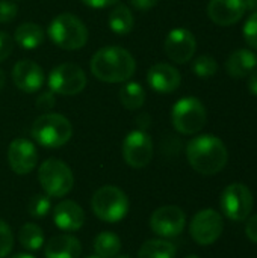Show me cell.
I'll list each match as a JSON object with an SVG mask.
<instances>
[{
	"instance_id": "obj_1",
	"label": "cell",
	"mask_w": 257,
	"mask_h": 258,
	"mask_svg": "<svg viewBox=\"0 0 257 258\" xmlns=\"http://www.w3.org/2000/svg\"><path fill=\"white\" fill-rule=\"evenodd\" d=\"M136 70L133 56L123 47L109 45L94 53L91 59V73L106 83L127 82Z\"/></svg>"
},
{
	"instance_id": "obj_2",
	"label": "cell",
	"mask_w": 257,
	"mask_h": 258,
	"mask_svg": "<svg viewBox=\"0 0 257 258\" xmlns=\"http://www.w3.org/2000/svg\"><path fill=\"white\" fill-rule=\"evenodd\" d=\"M186 157L192 169L201 175H214L224 169L229 162V151L224 142L212 135L194 138L186 147Z\"/></svg>"
},
{
	"instance_id": "obj_3",
	"label": "cell",
	"mask_w": 257,
	"mask_h": 258,
	"mask_svg": "<svg viewBox=\"0 0 257 258\" xmlns=\"http://www.w3.org/2000/svg\"><path fill=\"white\" fill-rule=\"evenodd\" d=\"M48 36L64 50H79L88 41V29L76 15L64 12L52 20Z\"/></svg>"
},
{
	"instance_id": "obj_4",
	"label": "cell",
	"mask_w": 257,
	"mask_h": 258,
	"mask_svg": "<svg viewBox=\"0 0 257 258\" xmlns=\"http://www.w3.org/2000/svg\"><path fill=\"white\" fill-rule=\"evenodd\" d=\"M32 136L45 148H59L71 139L73 125L59 113H45L33 122Z\"/></svg>"
},
{
	"instance_id": "obj_5",
	"label": "cell",
	"mask_w": 257,
	"mask_h": 258,
	"mask_svg": "<svg viewBox=\"0 0 257 258\" xmlns=\"http://www.w3.org/2000/svg\"><path fill=\"white\" fill-rule=\"evenodd\" d=\"M91 207L98 219L115 224L126 218L129 212V198L117 186H103L92 195Z\"/></svg>"
},
{
	"instance_id": "obj_6",
	"label": "cell",
	"mask_w": 257,
	"mask_h": 258,
	"mask_svg": "<svg viewBox=\"0 0 257 258\" xmlns=\"http://www.w3.org/2000/svg\"><path fill=\"white\" fill-rule=\"evenodd\" d=\"M174 128L182 135H195L206 125L208 113L204 104L195 97L180 98L171 110Z\"/></svg>"
},
{
	"instance_id": "obj_7",
	"label": "cell",
	"mask_w": 257,
	"mask_h": 258,
	"mask_svg": "<svg viewBox=\"0 0 257 258\" xmlns=\"http://www.w3.org/2000/svg\"><path fill=\"white\" fill-rule=\"evenodd\" d=\"M38 180L41 187L48 197L62 198L71 192L74 186V177L71 169L59 159H47L38 171Z\"/></svg>"
},
{
	"instance_id": "obj_8",
	"label": "cell",
	"mask_w": 257,
	"mask_h": 258,
	"mask_svg": "<svg viewBox=\"0 0 257 258\" xmlns=\"http://www.w3.org/2000/svg\"><path fill=\"white\" fill-rule=\"evenodd\" d=\"M86 86L85 71L76 63H61L48 76V88L53 94L76 95Z\"/></svg>"
},
{
	"instance_id": "obj_9",
	"label": "cell",
	"mask_w": 257,
	"mask_h": 258,
	"mask_svg": "<svg viewBox=\"0 0 257 258\" xmlns=\"http://www.w3.org/2000/svg\"><path fill=\"white\" fill-rule=\"evenodd\" d=\"M221 209L224 215L236 222L248 219L253 210V194L242 183H232L221 195Z\"/></svg>"
},
{
	"instance_id": "obj_10",
	"label": "cell",
	"mask_w": 257,
	"mask_h": 258,
	"mask_svg": "<svg viewBox=\"0 0 257 258\" xmlns=\"http://www.w3.org/2000/svg\"><path fill=\"white\" fill-rule=\"evenodd\" d=\"M223 230H224L223 216L212 209H204L198 212L192 218L191 225H189L191 237L198 245H203V246L215 243L223 234Z\"/></svg>"
},
{
	"instance_id": "obj_11",
	"label": "cell",
	"mask_w": 257,
	"mask_h": 258,
	"mask_svg": "<svg viewBox=\"0 0 257 258\" xmlns=\"http://www.w3.org/2000/svg\"><path fill=\"white\" fill-rule=\"evenodd\" d=\"M123 157L132 168H145L153 159V142L145 130L130 132L123 142Z\"/></svg>"
},
{
	"instance_id": "obj_12",
	"label": "cell",
	"mask_w": 257,
	"mask_h": 258,
	"mask_svg": "<svg viewBox=\"0 0 257 258\" xmlns=\"http://www.w3.org/2000/svg\"><path fill=\"white\" fill-rule=\"evenodd\" d=\"M186 224V216L182 209L176 206H165L158 209L150 219V227L155 234L161 237H177Z\"/></svg>"
},
{
	"instance_id": "obj_13",
	"label": "cell",
	"mask_w": 257,
	"mask_h": 258,
	"mask_svg": "<svg viewBox=\"0 0 257 258\" xmlns=\"http://www.w3.org/2000/svg\"><path fill=\"white\" fill-rule=\"evenodd\" d=\"M197 50V41L188 29H173L165 39V53L176 63L189 62Z\"/></svg>"
},
{
	"instance_id": "obj_14",
	"label": "cell",
	"mask_w": 257,
	"mask_h": 258,
	"mask_svg": "<svg viewBox=\"0 0 257 258\" xmlns=\"http://www.w3.org/2000/svg\"><path fill=\"white\" fill-rule=\"evenodd\" d=\"M8 162L15 174L26 175L35 169L38 163V151L35 145L27 139H14L8 150Z\"/></svg>"
},
{
	"instance_id": "obj_15",
	"label": "cell",
	"mask_w": 257,
	"mask_h": 258,
	"mask_svg": "<svg viewBox=\"0 0 257 258\" xmlns=\"http://www.w3.org/2000/svg\"><path fill=\"white\" fill-rule=\"evenodd\" d=\"M12 80L18 89L32 94L41 89L44 83V71L33 60L21 59L12 68Z\"/></svg>"
},
{
	"instance_id": "obj_16",
	"label": "cell",
	"mask_w": 257,
	"mask_h": 258,
	"mask_svg": "<svg viewBox=\"0 0 257 258\" xmlns=\"http://www.w3.org/2000/svg\"><path fill=\"white\" fill-rule=\"evenodd\" d=\"M244 0H211L208 5L209 18L218 26H233L245 14Z\"/></svg>"
},
{
	"instance_id": "obj_17",
	"label": "cell",
	"mask_w": 257,
	"mask_h": 258,
	"mask_svg": "<svg viewBox=\"0 0 257 258\" xmlns=\"http://www.w3.org/2000/svg\"><path fill=\"white\" fill-rule=\"evenodd\" d=\"M147 82L156 92L170 94L180 86L182 77L179 70L170 63H155L147 73Z\"/></svg>"
},
{
	"instance_id": "obj_18",
	"label": "cell",
	"mask_w": 257,
	"mask_h": 258,
	"mask_svg": "<svg viewBox=\"0 0 257 258\" xmlns=\"http://www.w3.org/2000/svg\"><path fill=\"white\" fill-rule=\"evenodd\" d=\"M53 221L59 230L77 231L85 224V212L74 201H61L53 210Z\"/></svg>"
},
{
	"instance_id": "obj_19",
	"label": "cell",
	"mask_w": 257,
	"mask_h": 258,
	"mask_svg": "<svg viewBox=\"0 0 257 258\" xmlns=\"http://www.w3.org/2000/svg\"><path fill=\"white\" fill-rule=\"evenodd\" d=\"M257 67V56L248 48H239L233 51L227 62L226 70L230 77L233 79H244L248 77L250 73Z\"/></svg>"
},
{
	"instance_id": "obj_20",
	"label": "cell",
	"mask_w": 257,
	"mask_h": 258,
	"mask_svg": "<svg viewBox=\"0 0 257 258\" xmlns=\"http://www.w3.org/2000/svg\"><path fill=\"white\" fill-rule=\"evenodd\" d=\"M82 245L74 236L61 234L50 239L45 246V258H79Z\"/></svg>"
},
{
	"instance_id": "obj_21",
	"label": "cell",
	"mask_w": 257,
	"mask_h": 258,
	"mask_svg": "<svg viewBox=\"0 0 257 258\" xmlns=\"http://www.w3.org/2000/svg\"><path fill=\"white\" fill-rule=\"evenodd\" d=\"M14 38L17 44L26 50H33L44 41V30L35 23H23L15 29Z\"/></svg>"
},
{
	"instance_id": "obj_22",
	"label": "cell",
	"mask_w": 257,
	"mask_h": 258,
	"mask_svg": "<svg viewBox=\"0 0 257 258\" xmlns=\"http://www.w3.org/2000/svg\"><path fill=\"white\" fill-rule=\"evenodd\" d=\"M133 23L135 20L132 11L123 3H118L109 12V27L117 35H127L133 29Z\"/></svg>"
},
{
	"instance_id": "obj_23",
	"label": "cell",
	"mask_w": 257,
	"mask_h": 258,
	"mask_svg": "<svg viewBox=\"0 0 257 258\" xmlns=\"http://www.w3.org/2000/svg\"><path fill=\"white\" fill-rule=\"evenodd\" d=\"M120 101L127 110H138L145 103V91L138 82H127L120 89Z\"/></svg>"
},
{
	"instance_id": "obj_24",
	"label": "cell",
	"mask_w": 257,
	"mask_h": 258,
	"mask_svg": "<svg viewBox=\"0 0 257 258\" xmlns=\"http://www.w3.org/2000/svg\"><path fill=\"white\" fill-rule=\"evenodd\" d=\"M121 249V240L115 233L105 231L100 233L94 240V251L97 257L100 258H114L118 255Z\"/></svg>"
},
{
	"instance_id": "obj_25",
	"label": "cell",
	"mask_w": 257,
	"mask_h": 258,
	"mask_svg": "<svg viewBox=\"0 0 257 258\" xmlns=\"http://www.w3.org/2000/svg\"><path fill=\"white\" fill-rule=\"evenodd\" d=\"M176 257V246L167 240H148L145 242L141 249L138 258H174Z\"/></svg>"
},
{
	"instance_id": "obj_26",
	"label": "cell",
	"mask_w": 257,
	"mask_h": 258,
	"mask_svg": "<svg viewBox=\"0 0 257 258\" xmlns=\"http://www.w3.org/2000/svg\"><path fill=\"white\" fill-rule=\"evenodd\" d=\"M18 239L21 246L27 251H38L44 243L42 230L35 224H24L18 233Z\"/></svg>"
},
{
	"instance_id": "obj_27",
	"label": "cell",
	"mask_w": 257,
	"mask_h": 258,
	"mask_svg": "<svg viewBox=\"0 0 257 258\" xmlns=\"http://www.w3.org/2000/svg\"><path fill=\"white\" fill-rule=\"evenodd\" d=\"M192 71L197 77H201V79H208V77H212L217 74L218 71V63L217 60L212 57V56H208V54H203V56H198L194 63H192Z\"/></svg>"
},
{
	"instance_id": "obj_28",
	"label": "cell",
	"mask_w": 257,
	"mask_h": 258,
	"mask_svg": "<svg viewBox=\"0 0 257 258\" xmlns=\"http://www.w3.org/2000/svg\"><path fill=\"white\" fill-rule=\"evenodd\" d=\"M50 209H52V203H50L48 195H35L27 204L29 215L33 216V218L45 216L50 212Z\"/></svg>"
},
{
	"instance_id": "obj_29",
	"label": "cell",
	"mask_w": 257,
	"mask_h": 258,
	"mask_svg": "<svg viewBox=\"0 0 257 258\" xmlns=\"http://www.w3.org/2000/svg\"><path fill=\"white\" fill-rule=\"evenodd\" d=\"M14 246V236L9 228V225L0 219V258H5L9 255Z\"/></svg>"
},
{
	"instance_id": "obj_30",
	"label": "cell",
	"mask_w": 257,
	"mask_h": 258,
	"mask_svg": "<svg viewBox=\"0 0 257 258\" xmlns=\"http://www.w3.org/2000/svg\"><path fill=\"white\" fill-rule=\"evenodd\" d=\"M244 39L251 48L257 50V12H253L244 24Z\"/></svg>"
},
{
	"instance_id": "obj_31",
	"label": "cell",
	"mask_w": 257,
	"mask_h": 258,
	"mask_svg": "<svg viewBox=\"0 0 257 258\" xmlns=\"http://www.w3.org/2000/svg\"><path fill=\"white\" fill-rule=\"evenodd\" d=\"M17 5L11 0H0V23H9L17 17Z\"/></svg>"
},
{
	"instance_id": "obj_32",
	"label": "cell",
	"mask_w": 257,
	"mask_h": 258,
	"mask_svg": "<svg viewBox=\"0 0 257 258\" xmlns=\"http://www.w3.org/2000/svg\"><path fill=\"white\" fill-rule=\"evenodd\" d=\"M14 48V39L8 32H0V62L6 60Z\"/></svg>"
},
{
	"instance_id": "obj_33",
	"label": "cell",
	"mask_w": 257,
	"mask_h": 258,
	"mask_svg": "<svg viewBox=\"0 0 257 258\" xmlns=\"http://www.w3.org/2000/svg\"><path fill=\"white\" fill-rule=\"evenodd\" d=\"M36 106L41 109V110H47V109H52L55 106V94L53 92H44L38 97L36 100Z\"/></svg>"
},
{
	"instance_id": "obj_34",
	"label": "cell",
	"mask_w": 257,
	"mask_h": 258,
	"mask_svg": "<svg viewBox=\"0 0 257 258\" xmlns=\"http://www.w3.org/2000/svg\"><path fill=\"white\" fill-rule=\"evenodd\" d=\"M245 234L251 242L257 243V215L248 219V222L245 225Z\"/></svg>"
},
{
	"instance_id": "obj_35",
	"label": "cell",
	"mask_w": 257,
	"mask_h": 258,
	"mask_svg": "<svg viewBox=\"0 0 257 258\" xmlns=\"http://www.w3.org/2000/svg\"><path fill=\"white\" fill-rule=\"evenodd\" d=\"M159 0H130L132 6H135L139 11H148L158 5Z\"/></svg>"
},
{
	"instance_id": "obj_36",
	"label": "cell",
	"mask_w": 257,
	"mask_h": 258,
	"mask_svg": "<svg viewBox=\"0 0 257 258\" xmlns=\"http://www.w3.org/2000/svg\"><path fill=\"white\" fill-rule=\"evenodd\" d=\"M117 2L118 0H82V3L91 8H108V6L115 5Z\"/></svg>"
},
{
	"instance_id": "obj_37",
	"label": "cell",
	"mask_w": 257,
	"mask_h": 258,
	"mask_svg": "<svg viewBox=\"0 0 257 258\" xmlns=\"http://www.w3.org/2000/svg\"><path fill=\"white\" fill-rule=\"evenodd\" d=\"M248 91L257 97V68H254L248 76Z\"/></svg>"
},
{
	"instance_id": "obj_38",
	"label": "cell",
	"mask_w": 257,
	"mask_h": 258,
	"mask_svg": "<svg viewBox=\"0 0 257 258\" xmlns=\"http://www.w3.org/2000/svg\"><path fill=\"white\" fill-rule=\"evenodd\" d=\"M245 2V8L253 11V12H257V0H244Z\"/></svg>"
},
{
	"instance_id": "obj_39",
	"label": "cell",
	"mask_w": 257,
	"mask_h": 258,
	"mask_svg": "<svg viewBox=\"0 0 257 258\" xmlns=\"http://www.w3.org/2000/svg\"><path fill=\"white\" fill-rule=\"evenodd\" d=\"M5 83H6V77H5V73H3V70L0 68V89L5 86Z\"/></svg>"
},
{
	"instance_id": "obj_40",
	"label": "cell",
	"mask_w": 257,
	"mask_h": 258,
	"mask_svg": "<svg viewBox=\"0 0 257 258\" xmlns=\"http://www.w3.org/2000/svg\"><path fill=\"white\" fill-rule=\"evenodd\" d=\"M12 258H35L33 255H29V254H17V255H14Z\"/></svg>"
},
{
	"instance_id": "obj_41",
	"label": "cell",
	"mask_w": 257,
	"mask_h": 258,
	"mask_svg": "<svg viewBox=\"0 0 257 258\" xmlns=\"http://www.w3.org/2000/svg\"><path fill=\"white\" fill-rule=\"evenodd\" d=\"M114 258H130L129 255H115Z\"/></svg>"
},
{
	"instance_id": "obj_42",
	"label": "cell",
	"mask_w": 257,
	"mask_h": 258,
	"mask_svg": "<svg viewBox=\"0 0 257 258\" xmlns=\"http://www.w3.org/2000/svg\"><path fill=\"white\" fill-rule=\"evenodd\" d=\"M186 258H200V257H197V255H188Z\"/></svg>"
},
{
	"instance_id": "obj_43",
	"label": "cell",
	"mask_w": 257,
	"mask_h": 258,
	"mask_svg": "<svg viewBox=\"0 0 257 258\" xmlns=\"http://www.w3.org/2000/svg\"><path fill=\"white\" fill-rule=\"evenodd\" d=\"M88 258H100V257H97V255H95V257H88Z\"/></svg>"
}]
</instances>
